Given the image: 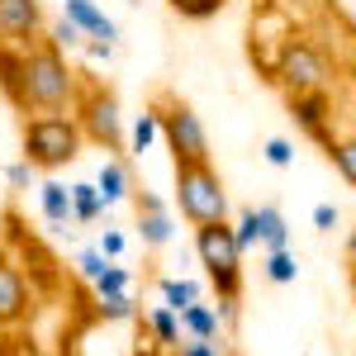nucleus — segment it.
Returning a JSON list of instances; mask_svg holds the SVG:
<instances>
[{
    "label": "nucleus",
    "instance_id": "a878e982",
    "mask_svg": "<svg viewBox=\"0 0 356 356\" xmlns=\"http://www.w3.org/2000/svg\"><path fill=\"white\" fill-rule=\"evenodd\" d=\"M48 38H53L57 48H86V43H90V38H86L81 29H76L72 19H67V15H62V19L53 24V33H48Z\"/></svg>",
    "mask_w": 356,
    "mask_h": 356
},
{
    "label": "nucleus",
    "instance_id": "c756f323",
    "mask_svg": "<svg viewBox=\"0 0 356 356\" xmlns=\"http://www.w3.org/2000/svg\"><path fill=\"white\" fill-rule=\"evenodd\" d=\"M100 252H105L110 261H119V257H124V233H114V228H105V233H100Z\"/></svg>",
    "mask_w": 356,
    "mask_h": 356
},
{
    "label": "nucleus",
    "instance_id": "4468645a",
    "mask_svg": "<svg viewBox=\"0 0 356 356\" xmlns=\"http://www.w3.org/2000/svg\"><path fill=\"white\" fill-rule=\"evenodd\" d=\"M0 95L10 100V110L24 114V48L0 43Z\"/></svg>",
    "mask_w": 356,
    "mask_h": 356
},
{
    "label": "nucleus",
    "instance_id": "a211bd4d",
    "mask_svg": "<svg viewBox=\"0 0 356 356\" xmlns=\"http://www.w3.org/2000/svg\"><path fill=\"white\" fill-rule=\"evenodd\" d=\"M323 152H328V162L337 166V176L356 191V134H332L328 143H323Z\"/></svg>",
    "mask_w": 356,
    "mask_h": 356
},
{
    "label": "nucleus",
    "instance_id": "c9c22d12",
    "mask_svg": "<svg viewBox=\"0 0 356 356\" xmlns=\"http://www.w3.org/2000/svg\"><path fill=\"white\" fill-rule=\"evenodd\" d=\"M347 252H352V257H356V233H352V243H347Z\"/></svg>",
    "mask_w": 356,
    "mask_h": 356
},
{
    "label": "nucleus",
    "instance_id": "5701e85b",
    "mask_svg": "<svg viewBox=\"0 0 356 356\" xmlns=\"http://www.w3.org/2000/svg\"><path fill=\"white\" fill-rule=\"evenodd\" d=\"M72 209H76V223H95V219H100V209H105V200H100V186H90V181H76V186H72Z\"/></svg>",
    "mask_w": 356,
    "mask_h": 356
},
{
    "label": "nucleus",
    "instance_id": "9b49d317",
    "mask_svg": "<svg viewBox=\"0 0 356 356\" xmlns=\"http://www.w3.org/2000/svg\"><path fill=\"white\" fill-rule=\"evenodd\" d=\"M62 15L72 19V24L81 29L86 38H90V53H114V43H119V29H114V19L95 5V0H62Z\"/></svg>",
    "mask_w": 356,
    "mask_h": 356
},
{
    "label": "nucleus",
    "instance_id": "dca6fc26",
    "mask_svg": "<svg viewBox=\"0 0 356 356\" xmlns=\"http://www.w3.org/2000/svg\"><path fill=\"white\" fill-rule=\"evenodd\" d=\"M38 204H43V219L53 223V228L76 223V209H72V186H62V181H43V186H38Z\"/></svg>",
    "mask_w": 356,
    "mask_h": 356
},
{
    "label": "nucleus",
    "instance_id": "1a4fd4ad",
    "mask_svg": "<svg viewBox=\"0 0 356 356\" xmlns=\"http://www.w3.org/2000/svg\"><path fill=\"white\" fill-rule=\"evenodd\" d=\"M29 309H33V290L24 280V266L10 257V247L0 243V328L24 323Z\"/></svg>",
    "mask_w": 356,
    "mask_h": 356
},
{
    "label": "nucleus",
    "instance_id": "2f4dec72",
    "mask_svg": "<svg viewBox=\"0 0 356 356\" xmlns=\"http://www.w3.org/2000/svg\"><path fill=\"white\" fill-rule=\"evenodd\" d=\"M181 356H223L219 342H200V337H191L186 347H181Z\"/></svg>",
    "mask_w": 356,
    "mask_h": 356
},
{
    "label": "nucleus",
    "instance_id": "9d476101",
    "mask_svg": "<svg viewBox=\"0 0 356 356\" xmlns=\"http://www.w3.org/2000/svg\"><path fill=\"white\" fill-rule=\"evenodd\" d=\"M43 38V5L38 0H0V43L29 48Z\"/></svg>",
    "mask_w": 356,
    "mask_h": 356
},
{
    "label": "nucleus",
    "instance_id": "6e6552de",
    "mask_svg": "<svg viewBox=\"0 0 356 356\" xmlns=\"http://www.w3.org/2000/svg\"><path fill=\"white\" fill-rule=\"evenodd\" d=\"M238 228V243L247 247H261V252H280V247H290V223L285 214L275 209V204H247L243 219L233 223Z\"/></svg>",
    "mask_w": 356,
    "mask_h": 356
},
{
    "label": "nucleus",
    "instance_id": "412c9836",
    "mask_svg": "<svg viewBox=\"0 0 356 356\" xmlns=\"http://www.w3.org/2000/svg\"><path fill=\"white\" fill-rule=\"evenodd\" d=\"M261 271H266V280H271V285H295V280H300V257H295L290 247L266 252V266H261Z\"/></svg>",
    "mask_w": 356,
    "mask_h": 356
},
{
    "label": "nucleus",
    "instance_id": "20e7f679",
    "mask_svg": "<svg viewBox=\"0 0 356 356\" xmlns=\"http://www.w3.org/2000/svg\"><path fill=\"white\" fill-rule=\"evenodd\" d=\"M72 114H76V124H81L86 143L105 147L110 157H124V152H129V124H124V114H119L114 86H105L100 76H90V72H76Z\"/></svg>",
    "mask_w": 356,
    "mask_h": 356
},
{
    "label": "nucleus",
    "instance_id": "b1692460",
    "mask_svg": "<svg viewBox=\"0 0 356 356\" xmlns=\"http://www.w3.org/2000/svg\"><path fill=\"white\" fill-rule=\"evenodd\" d=\"M90 290H95V300H110V295H129V266L110 261L105 271L90 280Z\"/></svg>",
    "mask_w": 356,
    "mask_h": 356
},
{
    "label": "nucleus",
    "instance_id": "f8f14e48",
    "mask_svg": "<svg viewBox=\"0 0 356 356\" xmlns=\"http://www.w3.org/2000/svg\"><path fill=\"white\" fill-rule=\"evenodd\" d=\"M129 204H134L138 238H143V243H147V247H166V243H171V214H166V204L147 191V186H134Z\"/></svg>",
    "mask_w": 356,
    "mask_h": 356
},
{
    "label": "nucleus",
    "instance_id": "6ab92c4d",
    "mask_svg": "<svg viewBox=\"0 0 356 356\" xmlns=\"http://www.w3.org/2000/svg\"><path fill=\"white\" fill-rule=\"evenodd\" d=\"M181 328L191 332V337H200V342H214V337H219V309H209L204 300L191 304V309L181 314Z\"/></svg>",
    "mask_w": 356,
    "mask_h": 356
},
{
    "label": "nucleus",
    "instance_id": "f257e3e1",
    "mask_svg": "<svg viewBox=\"0 0 356 356\" xmlns=\"http://www.w3.org/2000/svg\"><path fill=\"white\" fill-rule=\"evenodd\" d=\"M261 72H266V81L280 86L285 95H314V90H332L337 86V57L314 38V33H285L280 43H275L271 57H252Z\"/></svg>",
    "mask_w": 356,
    "mask_h": 356
},
{
    "label": "nucleus",
    "instance_id": "aec40b11",
    "mask_svg": "<svg viewBox=\"0 0 356 356\" xmlns=\"http://www.w3.org/2000/svg\"><path fill=\"white\" fill-rule=\"evenodd\" d=\"M157 290H162V304H166V309H176V314H186L191 304H200V285H195V280L162 275V280H157Z\"/></svg>",
    "mask_w": 356,
    "mask_h": 356
},
{
    "label": "nucleus",
    "instance_id": "39448f33",
    "mask_svg": "<svg viewBox=\"0 0 356 356\" xmlns=\"http://www.w3.org/2000/svg\"><path fill=\"white\" fill-rule=\"evenodd\" d=\"M81 124L76 114H24L19 119V157L33 171H57V166L81 157Z\"/></svg>",
    "mask_w": 356,
    "mask_h": 356
},
{
    "label": "nucleus",
    "instance_id": "393cba45",
    "mask_svg": "<svg viewBox=\"0 0 356 356\" xmlns=\"http://www.w3.org/2000/svg\"><path fill=\"white\" fill-rule=\"evenodd\" d=\"M166 5H171L181 19H214L228 0H166Z\"/></svg>",
    "mask_w": 356,
    "mask_h": 356
},
{
    "label": "nucleus",
    "instance_id": "4be33fe9",
    "mask_svg": "<svg viewBox=\"0 0 356 356\" xmlns=\"http://www.w3.org/2000/svg\"><path fill=\"white\" fill-rule=\"evenodd\" d=\"M157 138H162V124H157V114L143 110L134 124H129V152H134V157H143V152H147Z\"/></svg>",
    "mask_w": 356,
    "mask_h": 356
},
{
    "label": "nucleus",
    "instance_id": "7c9ffc66",
    "mask_svg": "<svg viewBox=\"0 0 356 356\" xmlns=\"http://www.w3.org/2000/svg\"><path fill=\"white\" fill-rule=\"evenodd\" d=\"M314 228H318V233H332V228H337V209H332V204H314Z\"/></svg>",
    "mask_w": 356,
    "mask_h": 356
},
{
    "label": "nucleus",
    "instance_id": "bb28decb",
    "mask_svg": "<svg viewBox=\"0 0 356 356\" xmlns=\"http://www.w3.org/2000/svg\"><path fill=\"white\" fill-rule=\"evenodd\" d=\"M266 162L280 166V171L295 166V143H290V138H266Z\"/></svg>",
    "mask_w": 356,
    "mask_h": 356
},
{
    "label": "nucleus",
    "instance_id": "ddd939ff",
    "mask_svg": "<svg viewBox=\"0 0 356 356\" xmlns=\"http://www.w3.org/2000/svg\"><path fill=\"white\" fill-rule=\"evenodd\" d=\"M290 114L300 119V129L314 143H328L332 138V90H314V95H285Z\"/></svg>",
    "mask_w": 356,
    "mask_h": 356
},
{
    "label": "nucleus",
    "instance_id": "f3484780",
    "mask_svg": "<svg viewBox=\"0 0 356 356\" xmlns=\"http://www.w3.org/2000/svg\"><path fill=\"white\" fill-rule=\"evenodd\" d=\"M95 186H100V200H105V204H119V200H129V195H134V176H129V162H124V157H110V162L100 166Z\"/></svg>",
    "mask_w": 356,
    "mask_h": 356
},
{
    "label": "nucleus",
    "instance_id": "2eb2a0df",
    "mask_svg": "<svg viewBox=\"0 0 356 356\" xmlns=\"http://www.w3.org/2000/svg\"><path fill=\"white\" fill-rule=\"evenodd\" d=\"M143 332H147L157 347H166V352H181V347H186V342H181V332H186L181 328V314L166 309V304H157V309L143 318Z\"/></svg>",
    "mask_w": 356,
    "mask_h": 356
},
{
    "label": "nucleus",
    "instance_id": "cd10ccee",
    "mask_svg": "<svg viewBox=\"0 0 356 356\" xmlns=\"http://www.w3.org/2000/svg\"><path fill=\"white\" fill-rule=\"evenodd\" d=\"M105 266H110V257H105V252H100V247H86L81 257H76V271H81L86 280H95V275L105 271Z\"/></svg>",
    "mask_w": 356,
    "mask_h": 356
},
{
    "label": "nucleus",
    "instance_id": "0eeeda50",
    "mask_svg": "<svg viewBox=\"0 0 356 356\" xmlns=\"http://www.w3.org/2000/svg\"><path fill=\"white\" fill-rule=\"evenodd\" d=\"M171 181H176L181 219L191 223V228L228 219V191H223V176L214 171V162H181V166H171Z\"/></svg>",
    "mask_w": 356,
    "mask_h": 356
},
{
    "label": "nucleus",
    "instance_id": "423d86ee",
    "mask_svg": "<svg viewBox=\"0 0 356 356\" xmlns=\"http://www.w3.org/2000/svg\"><path fill=\"white\" fill-rule=\"evenodd\" d=\"M147 110L157 114V124H162V143H166V152H171V166L214 162L209 157V134H204L200 114L191 110V100H181L176 90H152Z\"/></svg>",
    "mask_w": 356,
    "mask_h": 356
},
{
    "label": "nucleus",
    "instance_id": "c85d7f7f",
    "mask_svg": "<svg viewBox=\"0 0 356 356\" xmlns=\"http://www.w3.org/2000/svg\"><path fill=\"white\" fill-rule=\"evenodd\" d=\"M100 314H105V318H134L138 309H134L129 295H110V300H100Z\"/></svg>",
    "mask_w": 356,
    "mask_h": 356
},
{
    "label": "nucleus",
    "instance_id": "72a5a7b5",
    "mask_svg": "<svg viewBox=\"0 0 356 356\" xmlns=\"http://www.w3.org/2000/svg\"><path fill=\"white\" fill-rule=\"evenodd\" d=\"M347 81H352V90H356V48H352V57H347Z\"/></svg>",
    "mask_w": 356,
    "mask_h": 356
},
{
    "label": "nucleus",
    "instance_id": "7ed1b4c3",
    "mask_svg": "<svg viewBox=\"0 0 356 356\" xmlns=\"http://www.w3.org/2000/svg\"><path fill=\"white\" fill-rule=\"evenodd\" d=\"M76 95V72L53 38L43 33L24 48V114H62Z\"/></svg>",
    "mask_w": 356,
    "mask_h": 356
},
{
    "label": "nucleus",
    "instance_id": "f704fd0d",
    "mask_svg": "<svg viewBox=\"0 0 356 356\" xmlns=\"http://www.w3.org/2000/svg\"><path fill=\"white\" fill-rule=\"evenodd\" d=\"M134 356H157V342H147V347H138Z\"/></svg>",
    "mask_w": 356,
    "mask_h": 356
},
{
    "label": "nucleus",
    "instance_id": "f03ea898",
    "mask_svg": "<svg viewBox=\"0 0 356 356\" xmlns=\"http://www.w3.org/2000/svg\"><path fill=\"white\" fill-rule=\"evenodd\" d=\"M195 252H200V266H204V280L214 285L219 295L223 318L238 314V300H243V243H238V228L228 219L219 223H200L195 228Z\"/></svg>",
    "mask_w": 356,
    "mask_h": 356
},
{
    "label": "nucleus",
    "instance_id": "473e14b6",
    "mask_svg": "<svg viewBox=\"0 0 356 356\" xmlns=\"http://www.w3.org/2000/svg\"><path fill=\"white\" fill-rule=\"evenodd\" d=\"M29 181H33V166H29V162H24V157H19V162L10 166V186H15V191H24Z\"/></svg>",
    "mask_w": 356,
    "mask_h": 356
}]
</instances>
